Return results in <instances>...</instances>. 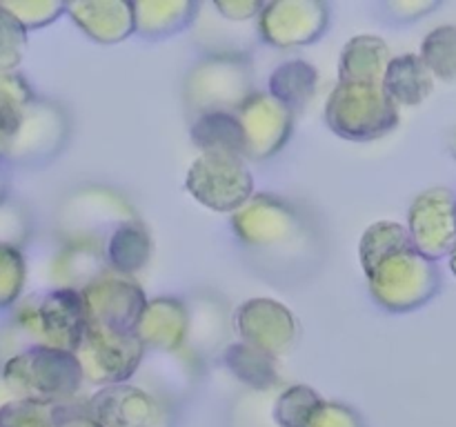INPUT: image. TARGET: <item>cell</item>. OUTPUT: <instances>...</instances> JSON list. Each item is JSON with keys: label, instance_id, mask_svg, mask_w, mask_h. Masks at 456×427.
Returning a JSON list of instances; mask_svg holds the SVG:
<instances>
[{"label": "cell", "instance_id": "24", "mask_svg": "<svg viewBox=\"0 0 456 427\" xmlns=\"http://www.w3.org/2000/svg\"><path fill=\"white\" fill-rule=\"evenodd\" d=\"M223 363L230 369L232 376L239 378L252 391H272V387L279 385L281 376L274 356L265 354V351L256 350L243 341L225 345Z\"/></svg>", "mask_w": 456, "mask_h": 427}, {"label": "cell", "instance_id": "4", "mask_svg": "<svg viewBox=\"0 0 456 427\" xmlns=\"http://www.w3.org/2000/svg\"><path fill=\"white\" fill-rule=\"evenodd\" d=\"M232 231L248 249L267 256L288 258L310 243L305 218L289 200L274 194H254L230 216Z\"/></svg>", "mask_w": 456, "mask_h": 427}, {"label": "cell", "instance_id": "17", "mask_svg": "<svg viewBox=\"0 0 456 427\" xmlns=\"http://www.w3.org/2000/svg\"><path fill=\"white\" fill-rule=\"evenodd\" d=\"M199 374L200 356L183 347L176 351H145L136 376L142 390L172 405L174 399H181L194 387Z\"/></svg>", "mask_w": 456, "mask_h": 427}, {"label": "cell", "instance_id": "28", "mask_svg": "<svg viewBox=\"0 0 456 427\" xmlns=\"http://www.w3.org/2000/svg\"><path fill=\"white\" fill-rule=\"evenodd\" d=\"M230 325L232 320L227 318L223 305L214 301H203V305L190 310V336H187L185 347H190L194 354L203 356L205 351L223 345Z\"/></svg>", "mask_w": 456, "mask_h": 427}, {"label": "cell", "instance_id": "45", "mask_svg": "<svg viewBox=\"0 0 456 427\" xmlns=\"http://www.w3.org/2000/svg\"><path fill=\"white\" fill-rule=\"evenodd\" d=\"M452 147H454V158H456V133H454V142H452Z\"/></svg>", "mask_w": 456, "mask_h": 427}, {"label": "cell", "instance_id": "38", "mask_svg": "<svg viewBox=\"0 0 456 427\" xmlns=\"http://www.w3.org/2000/svg\"><path fill=\"white\" fill-rule=\"evenodd\" d=\"M212 7L216 9L218 16L236 22V25H248V22L256 25V18L265 7V3H258V0H214Z\"/></svg>", "mask_w": 456, "mask_h": 427}, {"label": "cell", "instance_id": "14", "mask_svg": "<svg viewBox=\"0 0 456 427\" xmlns=\"http://www.w3.org/2000/svg\"><path fill=\"white\" fill-rule=\"evenodd\" d=\"M408 231L414 247L430 261H441L456 243V194L450 187H430L414 196L408 209Z\"/></svg>", "mask_w": 456, "mask_h": 427}, {"label": "cell", "instance_id": "37", "mask_svg": "<svg viewBox=\"0 0 456 427\" xmlns=\"http://www.w3.org/2000/svg\"><path fill=\"white\" fill-rule=\"evenodd\" d=\"M307 427H363L359 412L343 403L323 400Z\"/></svg>", "mask_w": 456, "mask_h": 427}, {"label": "cell", "instance_id": "36", "mask_svg": "<svg viewBox=\"0 0 456 427\" xmlns=\"http://www.w3.org/2000/svg\"><path fill=\"white\" fill-rule=\"evenodd\" d=\"M31 234V218L20 203L4 200L0 203V245L3 247H18L27 243Z\"/></svg>", "mask_w": 456, "mask_h": 427}, {"label": "cell", "instance_id": "10", "mask_svg": "<svg viewBox=\"0 0 456 427\" xmlns=\"http://www.w3.org/2000/svg\"><path fill=\"white\" fill-rule=\"evenodd\" d=\"M80 296L85 302L87 323L125 334H136L138 320L150 301L134 276L120 274L111 267L92 280Z\"/></svg>", "mask_w": 456, "mask_h": 427}, {"label": "cell", "instance_id": "13", "mask_svg": "<svg viewBox=\"0 0 456 427\" xmlns=\"http://www.w3.org/2000/svg\"><path fill=\"white\" fill-rule=\"evenodd\" d=\"M87 407L102 427H172V405L134 383L101 387Z\"/></svg>", "mask_w": 456, "mask_h": 427}, {"label": "cell", "instance_id": "43", "mask_svg": "<svg viewBox=\"0 0 456 427\" xmlns=\"http://www.w3.org/2000/svg\"><path fill=\"white\" fill-rule=\"evenodd\" d=\"M7 191H9L7 173H4L3 165H0V203H4V200H7Z\"/></svg>", "mask_w": 456, "mask_h": 427}, {"label": "cell", "instance_id": "29", "mask_svg": "<svg viewBox=\"0 0 456 427\" xmlns=\"http://www.w3.org/2000/svg\"><path fill=\"white\" fill-rule=\"evenodd\" d=\"M412 243L410 238L408 225H401L396 221H379L374 225H370L363 231L359 243V261L361 267L370 270L374 262H379L381 258H386L387 254H392L395 249L403 247V245Z\"/></svg>", "mask_w": 456, "mask_h": 427}, {"label": "cell", "instance_id": "34", "mask_svg": "<svg viewBox=\"0 0 456 427\" xmlns=\"http://www.w3.org/2000/svg\"><path fill=\"white\" fill-rule=\"evenodd\" d=\"M27 31L40 29L56 22L62 13H67V4L58 0H9L0 3Z\"/></svg>", "mask_w": 456, "mask_h": 427}, {"label": "cell", "instance_id": "42", "mask_svg": "<svg viewBox=\"0 0 456 427\" xmlns=\"http://www.w3.org/2000/svg\"><path fill=\"white\" fill-rule=\"evenodd\" d=\"M12 400H16V396L12 394V390H9L7 383H4L3 374H0V407H4V405L12 403Z\"/></svg>", "mask_w": 456, "mask_h": 427}, {"label": "cell", "instance_id": "20", "mask_svg": "<svg viewBox=\"0 0 456 427\" xmlns=\"http://www.w3.org/2000/svg\"><path fill=\"white\" fill-rule=\"evenodd\" d=\"M107 267L110 265L102 245L62 243V247L49 261V280L53 289L83 292Z\"/></svg>", "mask_w": 456, "mask_h": 427}, {"label": "cell", "instance_id": "11", "mask_svg": "<svg viewBox=\"0 0 456 427\" xmlns=\"http://www.w3.org/2000/svg\"><path fill=\"white\" fill-rule=\"evenodd\" d=\"M71 120L58 102L36 98L12 133L7 160L16 165H43L61 154L69 141Z\"/></svg>", "mask_w": 456, "mask_h": 427}, {"label": "cell", "instance_id": "23", "mask_svg": "<svg viewBox=\"0 0 456 427\" xmlns=\"http://www.w3.org/2000/svg\"><path fill=\"white\" fill-rule=\"evenodd\" d=\"M191 142L200 154H234L245 158V136L239 116L232 111H212L194 116L190 129ZM248 160V158H245Z\"/></svg>", "mask_w": 456, "mask_h": 427}, {"label": "cell", "instance_id": "32", "mask_svg": "<svg viewBox=\"0 0 456 427\" xmlns=\"http://www.w3.org/2000/svg\"><path fill=\"white\" fill-rule=\"evenodd\" d=\"M27 283V261L22 249L0 245V310L13 307Z\"/></svg>", "mask_w": 456, "mask_h": 427}, {"label": "cell", "instance_id": "7", "mask_svg": "<svg viewBox=\"0 0 456 427\" xmlns=\"http://www.w3.org/2000/svg\"><path fill=\"white\" fill-rule=\"evenodd\" d=\"M136 218V209L120 191L87 185L67 196L61 205L58 230L62 243H94L105 247L111 231Z\"/></svg>", "mask_w": 456, "mask_h": 427}, {"label": "cell", "instance_id": "26", "mask_svg": "<svg viewBox=\"0 0 456 427\" xmlns=\"http://www.w3.org/2000/svg\"><path fill=\"white\" fill-rule=\"evenodd\" d=\"M316 87H319V69L301 58L285 60L283 65L272 71L270 80H267V93L289 107L294 114L312 101Z\"/></svg>", "mask_w": 456, "mask_h": 427}, {"label": "cell", "instance_id": "16", "mask_svg": "<svg viewBox=\"0 0 456 427\" xmlns=\"http://www.w3.org/2000/svg\"><path fill=\"white\" fill-rule=\"evenodd\" d=\"M245 136V158L267 160L288 145L294 127V111L272 93L254 92L236 111Z\"/></svg>", "mask_w": 456, "mask_h": 427}, {"label": "cell", "instance_id": "39", "mask_svg": "<svg viewBox=\"0 0 456 427\" xmlns=\"http://www.w3.org/2000/svg\"><path fill=\"white\" fill-rule=\"evenodd\" d=\"M439 0H390L386 3L387 16L396 22H414L419 18L428 16L430 12L439 9Z\"/></svg>", "mask_w": 456, "mask_h": 427}, {"label": "cell", "instance_id": "9", "mask_svg": "<svg viewBox=\"0 0 456 427\" xmlns=\"http://www.w3.org/2000/svg\"><path fill=\"white\" fill-rule=\"evenodd\" d=\"M145 345L138 341L136 334L87 323L83 341L74 354L83 367L85 381L101 390L132 381L145 359Z\"/></svg>", "mask_w": 456, "mask_h": 427}, {"label": "cell", "instance_id": "8", "mask_svg": "<svg viewBox=\"0 0 456 427\" xmlns=\"http://www.w3.org/2000/svg\"><path fill=\"white\" fill-rule=\"evenodd\" d=\"M185 187L203 207L230 216L256 194L248 160L234 154H200L187 169Z\"/></svg>", "mask_w": 456, "mask_h": 427}, {"label": "cell", "instance_id": "30", "mask_svg": "<svg viewBox=\"0 0 456 427\" xmlns=\"http://www.w3.org/2000/svg\"><path fill=\"white\" fill-rule=\"evenodd\" d=\"M421 60L432 76L445 83L456 80V25H439L423 38Z\"/></svg>", "mask_w": 456, "mask_h": 427}, {"label": "cell", "instance_id": "33", "mask_svg": "<svg viewBox=\"0 0 456 427\" xmlns=\"http://www.w3.org/2000/svg\"><path fill=\"white\" fill-rule=\"evenodd\" d=\"M56 405L16 399L0 407V427H53Z\"/></svg>", "mask_w": 456, "mask_h": 427}, {"label": "cell", "instance_id": "27", "mask_svg": "<svg viewBox=\"0 0 456 427\" xmlns=\"http://www.w3.org/2000/svg\"><path fill=\"white\" fill-rule=\"evenodd\" d=\"M323 399L310 385H288L272 400V416L276 427H307Z\"/></svg>", "mask_w": 456, "mask_h": 427}, {"label": "cell", "instance_id": "12", "mask_svg": "<svg viewBox=\"0 0 456 427\" xmlns=\"http://www.w3.org/2000/svg\"><path fill=\"white\" fill-rule=\"evenodd\" d=\"M330 7L321 0H274L256 18L258 38L279 49L305 47L323 38Z\"/></svg>", "mask_w": 456, "mask_h": 427}, {"label": "cell", "instance_id": "25", "mask_svg": "<svg viewBox=\"0 0 456 427\" xmlns=\"http://www.w3.org/2000/svg\"><path fill=\"white\" fill-rule=\"evenodd\" d=\"M151 236L141 218L120 225L111 231L105 243L107 265L120 274L134 276L150 262L151 258Z\"/></svg>", "mask_w": 456, "mask_h": 427}, {"label": "cell", "instance_id": "35", "mask_svg": "<svg viewBox=\"0 0 456 427\" xmlns=\"http://www.w3.org/2000/svg\"><path fill=\"white\" fill-rule=\"evenodd\" d=\"M27 52V29L0 4V69H18Z\"/></svg>", "mask_w": 456, "mask_h": 427}, {"label": "cell", "instance_id": "31", "mask_svg": "<svg viewBox=\"0 0 456 427\" xmlns=\"http://www.w3.org/2000/svg\"><path fill=\"white\" fill-rule=\"evenodd\" d=\"M34 101V87L20 71L0 69V125L13 132Z\"/></svg>", "mask_w": 456, "mask_h": 427}, {"label": "cell", "instance_id": "22", "mask_svg": "<svg viewBox=\"0 0 456 427\" xmlns=\"http://www.w3.org/2000/svg\"><path fill=\"white\" fill-rule=\"evenodd\" d=\"M383 85L396 107H417L430 98L435 76L419 53H401L392 56Z\"/></svg>", "mask_w": 456, "mask_h": 427}, {"label": "cell", "instance_id": "6", "mask_svg": "<svg viewBox=\"0 0 456 427\" xmlns=\"http://www.w3.org/2000/svg\"><path fill=\"white\" fill-rule=\"evenodd\" d=\"M256 92L252 58L243 53L203 56L187 71L183 85L185 107L194 116L212 111H236Z\"/></svg>", "mask_w": 456, "mask_h": 427}, {"label": "cell", "instance_id": "15", "mask_svg": "<svg viewBox=\"0 0 456 427\" xmlns=\"http://www.w3.org/2000/svg\"><path fill=\"white\" fill-rule=\"evenodd\" d=\"M232 327L240 341L274 359L292 347L298 332L292 311L283 302L265 296L240 302L232 314Z\"/></svg>", "mask_w": 456, "mask_h": 427}, {"label": "cell", "instance_id": "44", "mask_svg": "<svg viewBox=\"0 0 456 427\" xmlns=\"http://www.w3.org/2000/svg\"><path fill=\"white\" fill-rule=\"evenodd\" d=\"M448 265H450V271H452V274H454V278H456V243H454L452 252L448 254Z\"/></svg>", "mask_w": 456, "mask_h": 427}, {"label": "cell", "instance_id": "3", "mask_svg": "<svg viewBox=\"0 0 456 427\" xmlns=\"http://www.w3.org/2000/svg\"><path fill=\"white\" fill-rule=\"evenodd\" d=\"M4 383L16 399L36 403H71L78 399L85 376L74 351L31 347L3 363Z\"/></svg>", "mask_w": 456, "mask_h": 427}, {"label": "cell", "instance_id": "1", "mask_svg": "<svg viewBox=\"0 0 456 427\" xmlns=\"http://www.w3.org/2000/svg\"><path fill=\"white\" fill-rule=\"evenodd\" d=\"M85 329L87 314L80 292L52 289L47 294L27 296L13 305L12 325L4 334V342L9 341L7 359L31 347L76 351Z\"/></svg>", "mask_w": 456, "mask_h": 427}, {"label": "cell", "instance_id": "41", "mask_svg": "<svg viewBox=\"0 0 456 427\" xmlns=\"http://www.w3.org/2000/svg\"><path fill=\"white\" fill-rule=\"evenodd\" d=\"M12 129L0 125V160H7L9 147H12Z\"/></svg>", "mask_w": 456, "mask_h": 427}, {"label": "cell", "instance_id": "19", "mask_svg": "<svg viewBox=\"0 0 456 427\" xmlns=\"http://www.w3.org/2000/svg\"><path fill=\"white\" fill-rule=\"evenodd\" d=\"M67 13L87 38L102 44H116L136 34L134 3L123 0H85L69 3Z\"/></svg>", "mask_w": 456, "mask_h": 427}, {"label": "cell", "instance_id": "2", "mask_svg": "<svg viewBox=\"0 0 456 427\" xmlns=\"http://www.w3.org/2000/svg\"><path fill=\"white\" fill-rule=\"evenodd\" d=\"M386 78L338 76L325 102V125L346 141H374L399 125V107L387 96Z\"/></svg>", "mask_w": 456, "mask_h": 427}, {"label": "cell", "instance_id": "5", "mask_svg": "<svg viewBox=\"0 0 456 427\" xmlns=\"http://www.w3.org/2000/svg\"><path fill=\"white\" fill-rule=\"evenodd\" d=\"M363 274L374 301L390 311L419 310L441 289L439 267L423 256L414 243L395 249Z\"/></svg>", "mask_w": 456, "mask_h": 427}, {"label": "cell", "instance_id": "21", "mask_svg": "<svg viewBox=\"0 0 456 427\" xmlns=\"http://www.w3.org/2000/svg\"><path fill=\"white\" fill-rule=\"evenodd\" d=\"M196 13L191 0H141L134 3V25L142 38H169L194 25Z\"/></svg>", "mask_w": 456, "mask_h": 427}, {"label": "cell", "instance_id": "18", "mask_svg": "<svg viewBox=\"0 0 456 427\" xmlns=\"http://www.w3.org/2000/svg\"><path fill=\"white\" fill-rule=\"evenodd\" d=\"M138 341L147 351H176L190 336V307L174 296L150 298L136 325Z\"/></svg>", "mask_w": 456, "mask_h": 427}, {"label": "cell", "instance_id": "40", "mask_svg": "<svg viewBox=\"0 0 456 427\" xmlns=\"http://www.w3.org/2000/svg\"><path fill=\"white\" fill-rule=\"evenodd\" d=\"M53 427H102V425L92 416V414H89L87 400H71V403L56 405Z\"/></svg>", "mask_w": 456, "mask_h": 427}]
</instances>
